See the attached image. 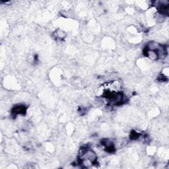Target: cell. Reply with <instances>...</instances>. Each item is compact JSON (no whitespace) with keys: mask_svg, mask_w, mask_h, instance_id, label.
I'll use <instances>...</instances> for the list:
<instances>
[{"mask_svg":"<svg viewBox=\"0 0 169 169\" xmlns=\"http://www.w3.org/2000/svg\"><path fill=\"white\" fill-rule=\"evenodd\" d=\"M27 108L24 106L23 105H19V106H16L12 110V115L14 116H17L18 115H24L26 113Z\"/></svg>","mask_w":169,"mask_h":169,"instance_id":"6da1fadb","label":"cell"}]
</instances>
